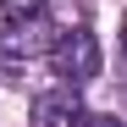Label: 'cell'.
Returning <instances> with one entry per match:
<instances>
[{
  "instance_id": "7a4b0ae2",
  "label": "cell",
  "mask_w": 127,
  "mask_h": 127,
  "mask_svg": "<svg viewBox=\"0 0 127 127\" xmlns=\"http://www.w3.org/2000/svg\"><path fill=\"white\" fill-rule=\"evenodd\" d=\"M50 11L44 17H28V22H6V33H0V55L6 61H33L50 50Z\"/></svg>"
},
{
  "instance_id": "277c9868",
  "label": "cell",
  "mask_w": 127,
  "mask_h": 127,
  "mask_svg": "<svg viewBox=\"0 0 127 127\" xmlns=\"http://www.w3.org/2000/svg\"><path fill=\"white\" fill-rule=\"evenodd\" d=\"M6 22H28V17H44V0H0Z\"/></svg>"
},
{
  "instance_id": "8992f818",
  "label": "cell",
  "mask_w": 127,
  "mask_h": 127,
  "mask_svg": "<svg viewBox=\"0 0 127 127\" xmlns=\"http://www.w3.org/2000/svg\"><path fill=\"white\" fill-rule=\"evenodd\" d=\"M122 55H127V39H122Z\"/></svg>"
},
{
  "instance_id": "6da1fadb",
  "label": "cell",
  "mask_w": 127,
  "mask_h": 127,
  "mask_svg": "<svg viewBox=\"0 0 127 127\" xmlns=\"http://www.w3.org/2000/svg\"><path fill=\"white\" fill-rule=\"evenodd\" d=\"M44 55H50L55 77H66V83H89V77L99 72V39H94L89 28H66V33H55Z\"/></svg>"
},
{
  "instance_id": "3957f363",
  "label": "cell",
  "mask_w": 127,
  "mask_h": 127,
  "mask_svg": "<svg viewBox=\"0 0 127 127\" xmlns=\"http://www.w3.org/2000/svg\"><path fill=\"white\" fill-rule=\"evenodd\" d=\"M83 116V99H77V83H66V89H50L33 99V127H77Z\"/></svg>"
},
{
  "instance_id": "5b68a950",
  "label": "cell",
  "mask_w": 127,
  "mask_h": 127,
  "mask_svg": "<svg viewBox=\"0 0 127 127\" xmlns=\"http://www.w3.org/2000/svg\"><path fill=\"white\" fill-rule=\"evenodd\" d=\"M77 127H122V122H116V116H83Z\"/></svg>"
}]
</instances>
